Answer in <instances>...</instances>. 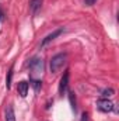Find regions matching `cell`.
<instances>
[{
    "instance_id": "1",
    "label": "cell",
    "mask_w": 119,
    "mask_h": 121,
    "mask_svg": "<svg viewBox=\"0 0 119 121\" xmlns=\"http://www.w3.org/2000/svg\"><path fill=\"white\" fill-rule=\"evenodd\" d=\"M66 62H67V54H64V52L52 56V59L49 62V69H51V72H52V73H58L60 69L66 65Z\"/></svg>"
},
{
    "instance_id": "2",
    "label": "cell",
    "mask_w": 119,
    "mask_h": 121,
    "mask_svg": "<svg viewBox=\"0 0 119 121\" xmlns=\"http://www.w3.org/2000/svg\"><path fill=\"white\" fill-rule=\"evenodd\" d=\"M28 68H30V70L34 75H41V73L44 72V68H45L44 59L39 58V56H34V58L30 60V63H28Z\"/></svg>"
},
{
    "instance_id": "3",
    "label": "cell",
    "mask_w": 119,
    "mask_h": 121,
    "mask_svg": "<svg viewBox=\"0 0 119 121\" xmlns=\"http://www.w3.org/2000/svg\"><path fill=\"white\" fill-rule=\"evenodd\" d=\"M97 108H98L99 111L109 113V111H112V110L115 108V106H114V103H112L111 100H108V97H102V99H99V100L97 101Z\"/></svg>"
},
{
    "instance_id": "4",
    "label": "cell",
    "mask_w": 119,
    "mask_h": 121,
    "mask_svg": "<svg viewBox=\"0 0 119 121\" xmlns=\"http://www.w3.org/2000/svg\"><path fill=\"white\" fill-rule=\"evenodd\" d=\"M63 31H64L63 28H58V30H55L53 32L48 34V35H46V37H45V38L42 39V42H41V48H44V47H46V45H48L49 42H52V41H53V39H55L56 37H59V35L62 34V32H63Z\"/></svg>"
},
{
    "instance_id": "5",
    "label": "cell",
    "mask_w": 119,
    "mask_h": 121,
    "mask_svg": "<svg viewBox=\"0 0 119 121\" xmlns=\"http://www.w3.org/2000/svg\"><path fill=\"white\" fill-rule=\"evenodd\" d=\"M67 86H69V70H66L63 73V76L60 78V83H59V94H64L67 91Z\"/></svg>"
},
{
    "instance_id": "6",
    "label": "cell",
    "mask_w": 119,
    "mask_h": 121,
    "mask_svg": "<svg viewBox=\"0 0 119 121\" xmlns=\"http://www.w3.org/2000/svg\"><path fill=\"white\" fill-rule=\"evenodd\" d=\"M28 89H30V85H28V82H25V80H21V82H18V83H17V93H18L21 97H25V96H27Z\"/></svg>"
},
{
    "instance_id": "7",
    "label": "cell",
    "mask_w": 119,
    "mask_h": 121,
    "mask_svg": "<svg viewBox=\"0 0 119 121\" xmlns=\"http://www.w3.org/2000/svg\"><path fill=\"white\" fill-rule=\"evenodd\" d=\"M4 121H16L14 108L11 104H7V107L4 108Z\"/></svg>"
},
{
    "instance_id": "8",
    "label": "cell",
    "mask_w": 119,
    "mask_h": 121,
    "mask_svg": "<svg viewBox=\"0 0 119 121\" xmlns=\"http://www.w3.org/2000/svg\"><path fill=\"white\" fill-rule=\"evenodd\" d=\"M42 1L44 0H30V10L32 14H36L41 7H42Z\"/></svg>"
},
{
    "instance_id": "9",
    "label": "cell",
    "mask_w": 119,
    "mask_h": 121,
    "mask_svg": "<svg viewBox=\"0 0 119 121\" xmlns=\"http://www.w3.org/2000/svg\"><path fill=\"white\" fill-rule=\"evenodd\" d=\"M31 86L35 89V91H39V89H41V86H42V82L41 80H38V79H31Z\"/></svg>"
},
{
    "instance_id": "10",
    "label": "cell",
    "mask_w": 119,
    "mask_h": 121,
    "mask_svg": "<svg viewBox=\"0 0 119 121\" xmlns=\"http://www.w3.org/2000/svg\"><path fill=\"white\" fill-rule=\"evenodd\" d=\"M11 79H13V66L8 69V72H7V79H6V86H7V89H10V86H11Z\"/></svg>"
},
{
    "instance_id": "11",
    "label": "cell",
    "mask_w": 119,
    "mask_h": 121,
    "mask_svg": "<svg viewBox=\"0 0 119 121\" xmlns=\"http://www.w3.org/2000/svg\"><path fill=\"white\" fill-rule=\"evenodd\" d=\"M69 99H70L71 108H73V111L76 113V111H77V107H76V97H74V93H73V91H69Z\"/></svg>"
},
{
    "instance_id": "12",
    "label": "cell",
    "mask_w": 119,
    "mask_h": 121,
    "mask_svg": "<svg viewBox=\"0 0 119 121\" xmlns=\"http://www.w3.org/2000/svg\"><path fill=\"white\" fill-rule=\"evenodd\" d=\"M114 94V89H105V90H102V97H109V96H112Z\"/></svg>"
},
{
    "instance_id": "13",
    "label": "cell",
    "mask_w": 119,
    "mask_h": 121,
    "mask_svg": "<svg viewBox=\"0 0 119 121\" xmlns=\"http://www.w3.org/2000/svg\"><path fill=\"white\" fill-rule=\"evenodd\" d=\"M95 1H97V0H84V4H86V6H92Z\"/></svg>"
},
{
    "instance_id": "14",
    "label": "cell",
    "mask_w": 119,
    "mask_h": 121,
    "mask_svg": "<svg viewBox=\"0 0 119 121\" xmlns=\"http://www.w3.org/2000/svg\"><path fill=\"white\" fill-rule=\"evenodd\" d=\"M80 121H88V114H87V113H83V114H81V120Z\"/></svg>"
}]
</instances>
